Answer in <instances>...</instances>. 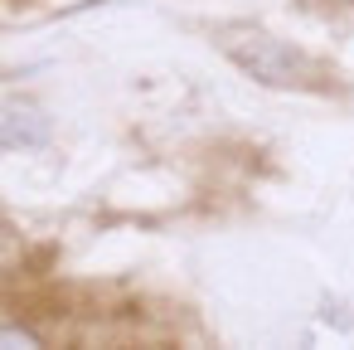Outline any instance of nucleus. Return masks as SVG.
<instances>
[{"label": "nucleus", "instance_id": "7ed1b4c3", "mask_svg": "<svg viewBox=\"0 0 354 350\" xmlns=\"http://www.w3.org/2000/svg\"><path fill=\"white\" fill-rule=\"evenodd\" d=\"M0 345H20L25 350V345H44V340L35 331H25V326H0Z\"/></svg>", "mask_w": 354, "mask_h": 350}, {"label": "nucleus", "instance_id": "f03ea898", "mask_svg": "<svg viewBox=\"0 0 354 350\" xmlns=\"http://www.w3.org/2000/svg\"><path fill=\"white\" fill-rule=\"evenodd\" d=\"M54 122L35 98H6L0 103V146L10 151H39L49 141Z\"/></svg>", "mask_w": 354, "mask_h": 350}, {"label": "nucleus", "instance_id": "f257e3e1", "mask_svg": "<svg viewBox=\"0 0 354 350\" xmlns=\"http://www.w3.org/2000/svg\"><path fill=\"white\" fill-rule=\"evenodd\" d=\"M218 44L262 88H286V93H320V88H330V73L306 49H296L291 40H281V35L262 30V25H228V30H218Z\"/></svg>", "mask_w": 354, "mask_h": 350}]
</instances>
